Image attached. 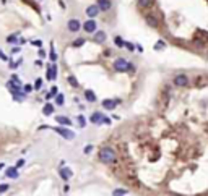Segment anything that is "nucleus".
<instances>
[{
	"instance_id": "nucleus-1",
	"label": "nucleus",
	"mask_w": 208,
	"mask_h": 196,
	"mask_svg": "<svg viewBox=\"0 0 208 196\" xmlns=\"http://www.w3.org/2000/svg\"><path fill=\"white\" fill-rule=\"evenodd\" d=\"M98 157H99V160H101L103 164H107V166H111V164L116 162V152H114V149L109 147V146L101 147L99 152H98Z\"/></svg>"
},
{
	"instance_id": "nucleus-2",
	"label": "nucleus",
	"mask_w": 208,
	"mask_h": 196,
	"mask_svg": "<svg viewBox=\"0 0 208 196\" xmlns=\"http://www.w3.org/2000/svg\"><path fill=\"white\" fill-rule=\"evenodd\" d=\"M114 70L119 71V73H125V71H130L132 70V63L127 58H117L116 62L112 63Z\"/></svg>"
},
{
	"instance_id": "nucleus-3",
	"label": "nucleus",
	"mask_w": 208,
	"mask_h": 196,
	"mask_svg": "<svg viewBox=\"0 0 208 196\" xmlns=\"http://www.w3.org/2000/svg\"><path fill=\"white\" fill-rule=\"evenodd\" d=\"M51 128L54 130L55 133H59L62 138H65V139H73L75 138V133L70 131V130H67V128H62V126H51Z\"/></svg>"
},
{
	"instance_id": "nucleus-4",
	"label": "nucleus",
	"mask_w": 208,
	"mask_h": 196,
	"mask_svg": "<svg viewBox=\"0 0 208 196\" xmlns=\"http://www.w3.org/2000/svg\"><path fill=\"white\" fill-rule=\"evenodd\" d=\"M67 28H68V31H72V33H77V31H80L83 28V25L78 21V20H68V23H67Z\"/></svg>"
},
{
	"instance_id": "nucleus-5",
	"label": "nucleus",
	"mask_w": 208,
	"mask_h": 196,
	"mask_svg": "<svg viewBox=\"0 0 208 196\" xmlns=\"http://www.w3.org/2000/svg\"><path fill=\"white\" fill-rule=\"evenodd\" d=\"M59 175H60L62 180L68 181L72 178V175H73V172H72V168H67V167H60L59 168Z\"/></svg>"
},
{
	"instance_id": "nucleus-6",
	"label": "nucleus",
	"mask_w": 208,
	"mask_h": 196,
	"mask_svg": "<svg viewBox=\"0 0 208 196\" xmlns=\"http://www.w3.org/2000/svg\"><path fill=\"white\" fill-rule=\"evenodd\" d=\"M96 28H98V23H96L94 20H88V21L83 23V29H85V33H94Z\"/></svg>"
},
{
	"instance_id": "nucleus-7",
	"label": "nucleus",
	"mask_w": 208,
	"mask_h": 196,
	"mask_svg": "<svg viewBox=\"0 0 208 196\" xmlns=\"http://www.w3.org/2000/svg\"><path fill=\"white\" fill-rule=\"evenodd\" d=\"M174 84L177 86V88H184V86L189 84V78H187L185 75H177V76L174 78Z\"/></svg>"
},
{
	"instance_id": "nucleus-8",
	"label": "nucleus",
	"mask_w": 208,
	"mask_h": 196,
	"mask_svg": "<svg viewBox=\"0 0 208 196\" xmlns=\"http://www.w3.org/2000/svg\"><path fill=\"white\" fill-rule=\"evenodd\" d=\"M117 104H119L117 99H104L103 101V107L106 109V110H114Z\"/></svg>"
},
{
	"instance_id": "nucleus-9",
	"label": "nucleus",
	"mask_w": 208,
	"mask_h": 196,
	"mask_svg": "<svg viewBox=\"0 0 208 196\" xmlns=\"http://www.w3.org/2000/svg\"><path fill=\"white\" fill-rule=\"evenodd\" d=\"M101 12V10H99V7L98 5H89L88 8H86V15L89 16V18H94V16H98V13Z\"/></svg>"
},
{
	"instance_id": "nucleus-10",
	"label": "nucleus",
	"mask_w": 208,
	"mask_h": 196,
	"mask_svg": "<svg viewBox=\"0 0 208 196\" xmlns=\"http://www.w3.org/2000/svg\"><path fill=\"white\" fill-rule=\"evenodd\" d=\"M96 5L99 7L101 12H107V10H111V7H112V2H111V0H98Z\"/></svg>"
},
{
	"instance_id": "nucleus-11",
	"label": "nucleus",
	"mask_w": 208,
	"mask_h": 196,
	"mask_svg": "<svg viewBox=\"0 0 208 196\" xmlns=\"http://www.w3.org/2000/svg\"><path fill=\"white\" fill-rule=\"evenodd\" d=\"M104 118H106V117H103V113H101V112H94V113L91 115V122L94 123V125L104 123Z\"/></svg>"
},
{
	"instance_id": "nucleus-12",
	"label": "nucleus",
	"mask_w": 208,
	"mask_h": 196,
	"mask_svg": "<svg viewBox=\"0 0 208 196\" xmlns=\"http://www.w3.org/2000/svg\"><path fill=\"white\" fill-rule=\"evenodd\" d=\"M55 78H57V67L49 65V68H47V80H55Z\"/></svg>"
},
{
	"instance_id": "nucleus-13",
	"label": "nucleus",
	"mask_w": 208,
	"mask_h": 196,
	"mask_svg": "<svg viewBox=\"0 0 208 196\" xmlns=\"http://www.w3.org/2000/svg\"><path fill=\"white\" fill-rule=\"evenodd\" d=\"M5 175L8 178H18V168L16 167H8L5 170Z\"/></svg>"
},
{
	"instance_id": "nucleus-14",
	"label": "nucleus",
	"mask_w": 208,
	"mask_h": 196,
	"mask_svg": "<svg viewBox=\"0 0 208 196\" xmlns=\"http://www.w3.org/2000/svg\"><path fill=\"white\" fill-rule=\"evenodd\" d=\"M94 42H96V44L106 42V33H104V31H98V33L94 34Z\"/></svg>"
},
{
	"instance_id": "nucleus-15",
	"label": "nucleus",
	"mask_w": 208,
	"mask_h": 196,
	"mask_svg": "<svg viewBox=\"0 0 208 196\" xmlns=\"http://www.w3.org/2000/svg\"><path fill=\"white\" fill-rule=\"evenodd\" d=\"M85 99L88 102H96V94L91 91V89H86L85 91Z\"/></svg>"
},
{
	"instance_id": "nucleus-16",
	"label": "nucleus",
	"mask_w": 208,
	"mask_h": 196,
	"mask_svg": "<svg viewBox=\"0 0 208 196\" xmlns=\"http://www.w3.org/2000/svg\"><path fill=\"white\" fill-rule=\"evenodd\" d=\"M42 113H44V115H52V113H54V105L47 102V104L42 107Z\"/></svg>"
},
{
	"instance_id": "nucleus-17",
	"label": "nucleus",
	"mask_w": 208,
	"mask_h": 196,
	"mask_svg": "<svg viewBox=\"0 0 208 196\" xmlns=\"http://www.w3.org/2000/svg\"><path fill=\"white\" fill-rule=\"evenodd\" d=\"M55 120H57V123H60V125H72V120L67 118V117H55Z\"/></svg>"
},
{
	"instance_id": "nucleus-18",
	"label": "nucleus",
	"mask_w": 208,
	"mask_h": 196,
	"mask_svg": "<svg viewBox=\"0 0 208 196\" xmlns=\"http://www.w3.org/2000/svg\"><path fill=\"white\" fill-rule=\"evenodd\" d=\"M146 25L151 26V28H156V26H158V20H156L155 16H146Z\"/></svg>"
},
{
	"instance_id": "nucleus-19",
	"label": "nucleus",
	"mask_w": 208,
	"mask_h": 196,
	"mask_svg": "<svg viewBox=\"0 0 208 196\" xmlns=\"http://www.w3.org/2000/svg\"><path fill=\"white\" fill-rule=\"evenodd\" d=\"M129 191L125 190V188H116V190L112 191V196H125Z\"/></svg>"
},
{
	"instance_id": "nucleus-20",
	"label": "nucleus",
	"mask_w": 208,
	"mask_h": 196,
	"mask_svg": "<svg viewBox=\"0 0 208 196\" xmlns=\"http://www.w3.org/2000/svg\"><path fill=\"white\" fill-rule=\"evenodd\" d=\"M166 47V42L163 39H159V41H156V44H155V50H163Z\"/></svg>"
},
{
	"instance_id": "nucleus-21",
	"label": "nucleus",
	"mask_w": 208,
	"mask_h": 196,
	"mask_svg": "<svg viewBox=\"0 0 208 196\" xmlns=\"http://www.w3.org/2000/svg\"><path fill=\"white\" fill-rule=\"evenodd\" d=\"M67 81H68L72 86H73V88H78V81H77V78H75L73 75H70V76L67 78Z\"/></svg>"
},
{
	"instance_id": "nucleus-22",
	"label": "nucleus",
	"mask_w": 208,
	"mask_h": 196,
	"mask_svg": "<svg viewBox=\"0 0 208 196\" xmlns=\"http://www.w3.org/2000/svg\"><path fill=\"white\" fill-rule=\"evenodd\" d=\"M138 5H140L141 8H148V7L151 5V0H138Z\"/></svg>"
},
{
	"instance_id": "nucleus-23",
	"label": "nucleus",
	"mask_w": 208,
	"mask_h": 196,
	"mask_svg": "<svg viewBox=\"0 0 208 196\" xmlns=\"http://www.w3.org/2000/svg\"><path fill=\"white\" fill-rule=\"evenodd\" d=\"M78 125H80V128H85L86 126V118L83 115H78Z\"/></svg>"
},
{
	"instance_id": "nucleus-24",
	"label": "nucleus",
	"mask_w": 208,
	"mask_h": 196,
	"mask_svg": "<svg viewBox=\"0 0 208 196\" xmlns=\"http://www.w3.org/2000/svg\"><path fill=\"white\" fill-rule=\"evenodd\" d=\"M55 102H57V104L59 105H64V94H60V92H59V94L57 96H55Z\"/></svg>"
},
{
	"instance_id": "nucleus-25",
	"label": "nucleus",
	"mask_w": 208,
	"mask_h": 196,
	"mask_svg": "<svg viewBox=\"0 0 208 196\" xmlns=\"http://www.w3.org/2000/svg\"><path fill=\"white\" fill-rule=\"evenodd\" d=\"M114 42H116V46H117V47H124V42H125V41H124L122 37L116 36V39H114Z\"/></svg>"
},
{
	"instance_id": "nucleus-26",
	"label": "nucleus",
	"mask_w": 208,
	"mask_h": 196,
	"mask_svg": "<svg viewBox=\"0 0 208 196\" xmlns=\"http://www.w3.org/2000/svg\"><path fill=\"white\" fill-rule=\"evenodd\" d=\"M124 47H125V49H127V50H130V52H133V50H135V49H137V47H135V46H133V44H130V42H127V41H125V42H124Z\"/></svg>"
},
{
	"instance_id": "nucleus-27",
	"label": "nucleus",
	"mask_w": 208,
	"mask_h": 196,
	"mask_svg": "<svg viewBox=\"0 0 208 196\" xmlns=\"http://www.w3.org/2000/svg\"><path fill=\"white\" fill-rule=\"evenodd\" d=\"M83 44H85V37H80V39H77L73 42V47H81Z\"/></svg>"
},
{
	"instance_id": "nucleus-28",
	"label": "nucleus",
	"mask_w": 208,
	"mask_h": 196,
	"mask_svg": "<svg viewBox=\"0 0 208 196\" xmlns=\"http://www.w3.org/2000/svg\"><path fill=\"white\" fill-rule=\"evenodd\" d=\"M16 41H18V34H12V36H8L7 37V42H16Z\"/></svg>"
},
{
	"instance_id": "nucleus-29",
	"label": "nucleus",
	"mask_w": 208,
	"mask_h": 196,
	"mask_svg": "<svg viewBox=\"0 0 208 196\" xmlns=\"http://www.w3.org/2000/svg\"><path fill=\"white\" fill-rule=\"evenodd\" d=\"M8 188H10L8 183H0V195L5 193V191H8Z\"/></svg>"
},
{
	"instance_id": "nucleus-30",
	"label": "nucleus",
	"mask_w": 208,
	"mask_h": 196,
	"mask_svg": "<svg viewBox=\"0 0 208 196\" xmlns=\"http://www.w3.org/2000/svg\"><path fill=\"white\" fill-rule=\"evenodd\" d=\"M41 84H42V80H41V78H37L36 83H34V89H36V91H39V89H41Z\"/></svg>"
},
{
	"instance_id": "nucleus-31",
	"label": "nucleus",
	"mask_w": 208,
	"mask_h": 196,
	"mask_svg": "<svg viewBox=\"0 0 208 196\" xmlns=\"http://www.w3.org/2000/svg\"><path fill=\"white\" fill-rule=\"evenodd\" d=\"M21 58H18V60H15V62H13V63H10V67H12V68H16V67H20V65H21Z\"/></svg>"
},
{
	"instance_id": "nucleus-32",
	"label": "nucleus",
	"mask_w": 208,
	"mask_h": 196,
	"mask_svg": "<svg viewBox=\"0 0 208 196\" xmlns=\"http://www.w3.org/2000/svg\"><path fill=\"white\" fill-rule=\"evenodd\" d=\"M51 60H52V62H55V60H57V55H55V50H54V47L51 49Z\"/></svg>"
},
{
	"instance_id": "nucleus-33",
	"label": "nucleus",
	"mask_w": 208,
	"mask_h": 196,
	"mask_svg": "<svg viewBox=\"0 0 208 196\" xmlns=\"http://www.w3.org/2000/svg\"><path fill=\"white\" fill-rule=\"evenodd\" d=\"M91 151H93V146H91V144H88V146H86L85 149H83V152H85V154H89Z\"/></svg>"
},
{
	"instance_id": "nucleus-34",
	"label": "nucleus",
	"mask_w": 208,
	"mask_h": 196,
	"mask_svg": "<svg viewBox=\"0 0 208 196\" xmlns=\"http://www.w3.org/2000/svg\"><path fill=\"white\" fill-rule=\"evenodd\" d=\"M23 89H25V92H29V91H33V86H31V84H25V86H23Z\"/></svg>"
},
{
	"instance_id": "nucleus-35",
	"label": "nucleus",
	"mask_w": 208,
	"mask_h": 196,
	"mask_svg": "<svg viewBox=\"0 0 208 196\" xmlns=\"http://www.w3.org/2000/svg\"><path fill=\"white\" fill-rule=\"evenodd\" d=\"M57 96V86H52V89H51V94H49V97H51V96Z\"/></svg>"
},
{
	"instance_id": "nucleus-36",
	"label": "nucleus",
	"mask_w": 208,
	"mask_h": 196,
	"mask_svg": "<svg viewBox=\"0 0 208 196\" xmlns=\"http://www.w3.org/2000/svg\"><path fill=\"white\" fill-rule=\"evenodd\" d=\"M0 58H2L3 62H7V60H8V57H7L5 54H3V50H2V49H0Z\"/></svg>"
},
{
	"instance_id": "nucleus-37",
	"label": "nucleus",
	"mask_w": 208,
	"mask_h": 196,
	"mask_svg": "<svg viewBox=\"0 0 208 196\" xmlns=\"http://www.w3.org/2000/svg\"><path fill=\"white\" fill-rule=\"evenodd\" d=\"M23 166H25V160H23V159H20L18 162H16V166H15V167H16V168H20V167H23Z\"/></svg>"
}]
</instances>
